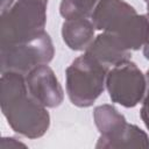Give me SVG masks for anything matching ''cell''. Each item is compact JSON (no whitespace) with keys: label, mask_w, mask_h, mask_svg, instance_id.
Instances as JSON below:
<instances>
[{"label":"cell","mask_w":149,"mask_h":149,"mask_svg":"<svg viewBox=\"0 0 149 149\" xmlns=\"http://www.w3.org/2000/svg\"><path fill=\"white\" fill-rule=\"evenodd\" d=\"M27 148V146L14 137H2L0 142V149H15V148Z\"/></svg>","instance_id":"5bb4252c"},{"label":"cell","mask_w":149,"mask_h":149,"mask_svg":"<svg viewBox=\"0 0 149 149\" xmlns=\"http://www.w3.org/2000/svg\"><path fill=\"white\" fill-rule=\"evenodd\" d=\"M48 0H15L1 14L0 45L21 43L42 35L47 23Z\"/></svg>","instance_id":"7a4b0ae2"},{"label":"cell","mask_w":149,"mask_h":149,"mask_svg":"<svg viewBox=\"0 0 149 149\" xmlns=\"http://www.w3.org/2000/svg\"><path fill=\"white\" fill-rule=\"evenodd\" d=\"M86 52L92 55L108 69L129 61L132 56V51L122 44L120 38L115 34L108 31H102L94 37Z\"/></svg>","instance_id":"9c48e42d"},{"label":"cell","mask_w":149,"mask_h":149,"mask_svg":"<svg viewBox=\"0 0 149 149\" xmlns=\"http://www.w3.org/2000/svg\"><path fill=\"white\" fill-rule=\"evenodd\" d=\"M93 119L100 133L95 148H149L147 133L128 123L114 106L108 104L97 106Z\"/></svg>","instance_id":"277c9868"},{"label":"cell","mask_w":149,"mask_h":149,"mask_svg":"<svg viewBox=\"0 0 149 149\" xmlns=\"http://www.w3.org/2000/svg\"><path fill=\"white\" fill-rule=\"evenodd\" d=\"M99 0H62L59 6L61 15L66 19L91 17Z\"/></svg>","instance_id":"7c38bea8"},{"label":"cell","mask_w":149,"mask_h":149,"mask_svg":"<svg viewBox=\"0 0 149 149\" xmlns=\"http://www.w3.org/2000/svg\"><path fill=\"white\" fill-rule=\"evenodd\" d=\"M144 1H148V0H144Z\"/></svg>","instance_id":"ac0fdd59"},{"label":"cell","mask_w":149,"mask_h":149,"mask_svg":"<svg viewBox=\"0 0 149 149\" xmlns=\"http://www.w3.org/2000/svg\"><path fill=\"white\" fill-rule=\"evenodd\" d=\"M13 3H14V0H1V14L7 12Z\"/></svg>","instance_id":"9a60e30c"},{"label":"cell","mask_w":149,"mask_h":149,"mask_svg":"<svg viewBox=\"0 0 149 149\" xmlns=\"http://www.w3.org/2000/svg\"><path fill=\"white\" fill-rule=\"evenodd\" d=\"M108 68L88 52L77 57L65 70L66 93L77 107H90L106 86Z\"/></svg>","instance_id":"3957f363"},{"label":"cell","mask_w":149,"mask_h":149,"mask_svg":"<svg viewBox=\"0 0 149 149\" xmlns=\"http://www.w3.org/2000/svg\"><path fill=\"white\" fill-rule=\"evenodd\" d=\"M106 88L113 102L132 108L143 100L147 92V78L129 59L108 70Z\"/></svg>","instance_id":"8992f818"},{"label":"cell","mask_w":149,"mask_h":149,"mask_svg":"<svg viewBox=\"0 0 149 149\" xmlns=\"http://www.w3.org/2000/svg\"><path fill=\"white\" fill-rule=\"evenodd\" d=\"M0 102L2 114L15 133L34 140L48 132L49 112L28 92L24 74L15 71L1 72Z\"/></svg>","instance_id":"6da1fadb"},{"label":"cell","mask_w":149,"mask_h":149,"mask_svg":"<svg viewBox=\"0 0 149 149\" xmlns=\"http://www.w3.org/2000/svg\"><path fill=\"white\" fill-rule=\"evenodd\" d=\"M128 50H139L149 40V19L147 15L134 14L113 31Z\"/></svg>","instance_id":"8fae6325"},{"label":"cell","mask_w":149,"mask_h":149,"mask_svg":"<svg viewBox=\"0 0 149 149\" xmlns=\"http://www.w3.org/2000/svg\"><path fill=\"white\" fill-rule=\"evenodd\" d=\"M143 55H144V57L149 61V40L146 42V44L143 45Z\"/></svg>","instance_id":"2e32d148"},{"label":"cell","mask_w":149,"mask_h":149,"mask_svg":"<svg viewBox=\"0 0 149 149\" xmlns=\"http://www.w3.org/2000/svg\"><path fill=\"white\" fill-rule=\"evenodd\" d=\"M24 77L28 92L43 106L55 108L63 102V87L48 64H40L35 66L24 74Z\"/></svg>","instance_id":"52a82bcc"},{"label":"cell","mask_w":149,"mask_h":149,"mask_svg":"<svg viewBox=\"0 0 149 149\" xmlns=\"http://www.w3.org/2000/svg\"><path fill=\"white\" fill-rule=\"evenodd\" d=\"M94 24L90 17L66 19L62 24V37L74 51H86L94 40Z\"/></svg>","instance_id":"30bf717a"},{"label":"cell","mask_w":149,"mask_h":149,"mask_svg":"<svg viewBox=\"0 0 149 149\" xmlns=\"http://www.w3.org/2000/svg\"><path fill=\"white\" fill-rule=\"evenodd\" d=\"M147 17L149 19V0L147 1Z\"/></svg>","instance_id":"e0dca14e"},{"label":"cell","mask_w":149,"mask_h":149,"mask_svg":"<svg viewBox=\"0 0 149 149\" xmlns=\"http://www.w3.org/2000/svg\"><path fill=\"white\" fill-rule=\"evenodd\" d=\"M146 78H147V92L143 98V105L141 108V118L146 127L149 129V70L147 71Z\"/></svg>","instance_id":"4fadbf2b"},{"label":"cell","mask_w":149,"mask_h":149,"mask_svg":"<svg viewBox=\"0 0 149 149\" xmlns=\"http://www.w3.org/2000/svg\"><path fill=\"white\" fill-rule=\"evenodd\" d=\"M54 55V44L47 31L29 41L0 45L1 72L15 71L27 74L35 66L50 63Z\"/></svg>","instance_id":"5b68a950"},{"label":"cell","mask_w":149,"mask_h":149,"mask_svg":"<svg viewBox=\"0 0 149 149\" xmlns=\"http://www.w3.org/2000/svg\"><path fill=\"white\" fill-rule=\"evenodd\" d=\"M134 14L135 8L125 0H99L90 19L97 30L113 33Z\"/></svg>","instance_id":"ba28073f"}]
</instances>
